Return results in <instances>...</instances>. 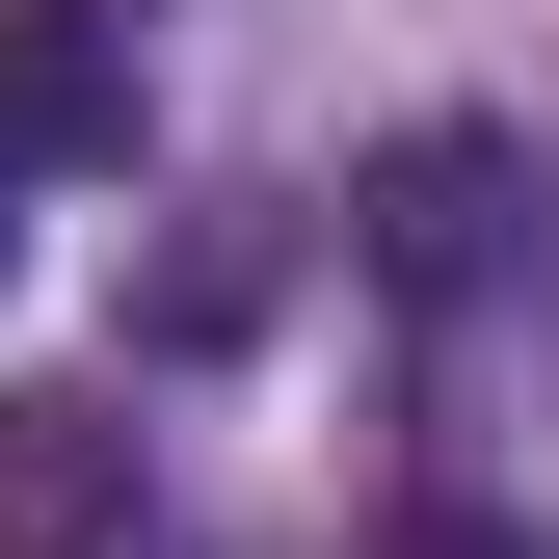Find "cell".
Listing matches in <instances>:
<instances>
[{
	"mask_svg": "<svg viewBox=\"0 0 559 559\" xmlns=\"http://www.w3.org/2000/svg\"><path fill=\"white\" fill-rule=\"evenodd\" d=\"M133 160V27L107 0H0V187H107Z\"/></svg>",
	"mask_w": 559,
	"mask_h": 559,
	"instance_id": "6da1fadb",
	"label": "cell"
},
{
	"mask_svg": "<svg viewBox=\"0 0 559 559\" xmlns=\"http://www.w3.org/2000/svg\"><path fill=\"white\" fill-rule=\"evenodd\" d=\"M133 533V400L107 373H27L0 400V559H107Z\"/></svg>",
	"mask_w": 559,
	"mask_h": 559,
	"instance_id": "7a4b0ae2",
	"label": "cell"
},
{
	"mask_svg": "<svg viewBox=\"0 0 559 559\" xmlns=\"http://www.w3.org/2000/svg\"><path fill=\"white\" fill-rule=\"evenodd\" d=\"M373 266L400 294H479V266H507V133H400L373 160Z\"/></svg>",
	"mask_w": 559,
	"mask_h": 559,
	"instance_id": "3957f363",
	"label": "cell"
},
{
	"mask_svg": "<svg viewBox=\"0 0 559 559\" xmlns=\"http://www.w3.org/2000/svg\"><path fill=\"white\" fill-rule=\"evenodd\" d=\"M400 559H533V533H479V507H427V533H400Z\"/></svg>",
	"mask_w": 559,
	"mask_h": 559,
	"instance_id": "277c9868",
	"label": "cell"
},
{
	"mask_svg": "<svg viewBox=\"0 0 559 559\" xmlns=\"http://www.w3.org/2000/svg\"><path fill=\"white\" fill-rule=\"evenodd\" d=\"M0 240H27V187H0Z\"/></svg>",
	"mask_w": 559,
	"mask_h": 559,
	"instance_id": "5b68a950",
	"label": "cell"
}]
</instances>
